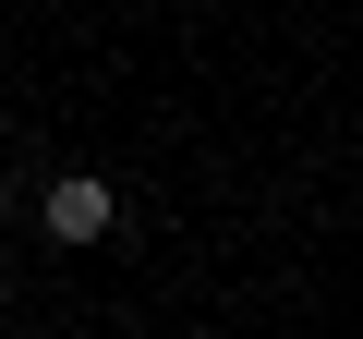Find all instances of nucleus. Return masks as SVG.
Instances as JSON below:
<instances>
[{"label": "nucleus", "mask_w": 363, "mask_h": 339, "mask_svg": "<svg viewBox=\"0 0 363 339\" xmlns=\"http://www.w3.org/2000/svg\"><path fill=\"white\" fill-rule=\"evenodd\" d=\"M37 218H49V243H109V218H121V206H109V182H97V170H61Z\"/></svg>", "instance_id": "obj_1"}]
</instances>
